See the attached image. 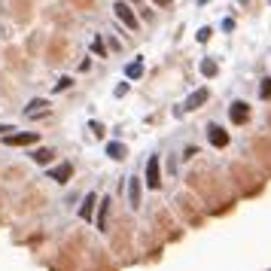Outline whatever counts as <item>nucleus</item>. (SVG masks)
Wrapping results in <instances>:
<instances>
[{
  "instance_id": "obj_1",
  "label": "nucleus",
  "mask_w": 271,
  "mask_h": 271,
  "mask_svg": "<svg viewBox=\"0 0 271 271\" xmlns=\"http://www.w3.org/2000/svg\"><path fill=\"white\" fill-rule=\"evenodd\" d=\"M113 12H116V18H119L128 31H137V15L131 12V6H128V3H122V0H119V3L113 6Z\"/></svg>"
},
{
  "instance_id": "obj_2",
  "label": "nucleus",
  "mask_w": 271,
  "mask_h": 271,
  "mask_svg": "<svg viewBox=\"0 0 271 271\" xmlns=\"http://www.w3.org/2000/svg\"><path fill=\"white\" fill-rule=\"evenodd\" d=\"M146 186H149V189H159V186H162V174H159V156H149V162H146Z\"/></svg>"
},
{
  "instance_id": "obj_3",
  "label": "nucleus",
  "mask_w": 271,
  "mask_h": 271,
  "mask_svg": "<svg viewBox=\"0 0 271 271\" xmlns=\"http://www.w3.org/2000/svg\"><path fill=\"white\" fill-rule=\"evenodd\" d=\"M229 119H232L235 125H244V122L250 119V107H247L244 101H235V104L229 107Z\"/></svg>"
},
{
  "instance_id": "obj_4",
  "label": "nucleus",
  "mask_w": 271,
  "mask_h": 271,
  "mask_svg": "<svg viewBox=\"0 0 271 271\" xmlns=\"http://www.w3.org/2000/svg\"><path fill=\"white\" fill-rule=\"evenodd\" d=\"M70 177H73V165L70 162H61V165L49 168V180H55V183H67Z\"/></svg>"
},
{
  "instance_id": "obj_5",
  "label": "nucleus",
  "mask_w": 271,
  "mask_h": 271,
  "mask_svg": "<svg viewBox=\"0 0 271 271\" xmlns=\"http://www.w3.org/2000/svg\"><path fill=\"white\" fill-rule=\"evenodd\" d=\"M6 146H31V143H37V134L34 131H21V134H6V140H3Z\"/></svg>"
},
{
  "instance_id": "obj_6",
  "label": "nucleus",
  "mask_w": 271,
  "mask_h": 271,
  "mask_svg": "<svg viewBox=\"0 0 271 271\" xmlns=\"http://www.w3.org/2000/svg\"><path fill=\"white\" fill-rule=\"evenodd\" d=\"M207 98H210V92H207V88H198V92H192V95L186 98L183 110H198L201 104H207Z\"/></svg>"
},
{
  "instance_id": "obj_7",
  "label": "nucleus",
  "mask_w": 271,
  "mask_h": 271,
  "mask_svg": "<svg viewBox=\"0 0 271 271\" xmlns=\"http://www.w3.org/2000/svg\"><path fill=\"white\" fill-rule=\"evenodd\" d=\"M207 137H210V143H214V146H220V149H223V146H229V131H226V128H220V125H210V128H207Z\"/></svg>"
},
{
  "instance_id": "obj_8",
  "label": "nucleus",
  "mask_w": 271,
  "mask_h": 271,
  "mask_svg": "<svg viewBox=\"0 0 271 271\" xmlns=\"http://www.w3.org/2000/svg\"><path fill=\"white\" fill-rule=\"evenodd\" d=\"M128 204L134 210L140 207V177H128Z\"/></svg>"
},
{
  "instance_id": "obj_9",
  "label": "nucleus",
  "mask_w": 271,
  "mask_h": 271,
  "mask_svg": "<svg viewBox=\"0 0 271 271\" xmlns=\"http://www.w3.org/2000/svg\"><path fill=\"white\" fill-rule=\"evenodd\" d=\"M46 107H49V104H46L43 98H34V101L24 107V113H27V116H46Z\"/></svg>"
},
{
  "instance_id": "obj_10",
  "label": "nucleus",
  "mask_w": 271,
  "mask_h": 271,
  "mask_svg": "<svg viewBox=\"0 0 271 271\" xmlns=\"http://www.w3.org/2000/svg\"><path fill=\"white\" fill-rule=\"evenodd\" d=\"M95 201H98V195H95V192H88V195L82 198V207H79V217H82V220H92V210H95Z\"/></svg>"
},
{
  "instance_id": "obj_11",
  "label": "nucleus",
  "mask_w": 271,
  "mask_h": 271,
  "mask_svg": "<svg viewBox=\"0 0 271 271\" xmlns=\"http://www.w3.org/2000/svg\"><path fill=\"white\" fill-rule=\"evenodd\" d=\"M140 73H143V58H134V61L125 67V76H128V79H137Z\"/></svg>"
},
{
  "instance_id": "obj_12",
  "label": "nucleus",
  "mask_w": 271,
  "mask_h": 271,
  "mask_svg": "<svg viewBox=\"0 0 271 271\" xmlns=\"http://www.w3.org/2000/svg\"><path fill=\"white\" fill-rule=\"evenodd\" d=\"M107 214H110V198H104V201H101V210H98V229H101V232L107 229Z\"/></svg>"
},
{
  "instance_id": "obj_13",
  "label": "nucleus",
  "mask_w": 271,
  "mask_h": 271,
  "mask_svg": "<svg viewBox=\"0 0 271 271\" xmlns=\"http://www.w3.org/2000/svg\"><path fill=\"white\" fill-rule=\"evenodd\" d=\"M107 156L110 159H125V146L119 140H113V143H107Z\"/></svg>"
},
{
  "instance_id": "obj_14",
  "label": "nucleus",
  "mask_w": 271,
  "mask_h": 271,
  "mask_svg": "<svg viewBox=\"0 0 271 271\" xmlns=\"http://www.w3.org/2000/svg\"><path fill=\"white\" fill-rule=\"evenodd\" d=\"M34 162H37V165H49V162H52V149H46V146H40V149L34 153Z\"/></svg>"
},
{
  "instance_id": "obj_15",
  "label": "nucleus",
  "mask_w": 271,
  "mask_h": 271,
  "mask_svg": "<svg viewBox=\"0 0 271 271\" xmlns=\"http://www.w3.org/2000/svg\"><path fill=\"white\" fill-rule=\"evenodd\" d=\"M217 70H220V67H217L214 58H204V61H201V73H204V76H217Z\"/></svg>"
},
{
  "instance_id": "obj_16",
  "label": "nucleus",
  "mask_w": 271,
  "mask_h": 271,
  "mask_svg": "<svg viewBox=\"0 0 271 271\" xmlns=\"http://www.w3.org/2000/svg\"><path fill=\"white\" fill-rule=\"evenodd\" d=\"M92 52H95L98 58H104V55H107V46H104V40H101V37H95V40H92Z\"/></svg>"
},
{
  "instance_id": "obj_17",
  "label": "nucleus",
  "mask_w": 271,
  "mask_h": 271,
  "mask_svg": "<svg viewBox=\"0 0 271 271\" xmlns=\"http://www.w3.org/2000/svg\"><path fill=\"white\" fill-rule=\"evenodd\" d=\"M210 34H214L210 27H201V31H198V43H207V40H210Z\"/></svg>"
},
{
  "instance_id": "obj_18",
  "label": "nucleus",
  "mask_w": 271,
  "mask_h": 271,
  "mask_svg": "<svg viewBox=\"0 0 271 271\" xmlns=\"http://www.w3.org/2000/svg\"><path fill=\"white\" fill-rule=\"evenodd\" d=\"M70 82H73L70 76H64V79H58V85H55V92H64V88H70Z\"/></svg>"
},
{
  "instance_id": "obj_19",
  "label": "nucleus",
  "mask_w": 271,
  "mask_h": 271,
  "mask_svg": "<svg viewBox=\"0 0 271 271\" xmlns=\"http://www.w3.org/2000/svg\"><path fill=\"white\" fill-rule=\"evenodd\" d=\"M262 98H271V79H262V88H259Z\"/></svg>"
},
{
  "instance_id": "obj_20",
  "label": "nucleus",
  "mask_w": 271,
  "mask_h": 271,
  "mask_svg": "<svg viewBox=\"0 0 271 271\" xmlns=\"http://www.w3.org/2000/svg\"><path fill=\"white\" fill-rule=\"evenodd\" d=\"M116 95H119V98L128 95V82H119V85H116Z\"/></svg>"
},
{
  "instance_id": "obj_21",
  "label": "nucleus",
  "mask_w": 271,
  "mask_h": 271,
  "mask_svg": "<svg viewBox=\"0 0 271 271\" xmlns=\"http://www.w3.org/2000/svg\"><path fill=\"white\" fill-rule=\"evenodd\" d=\"M92 131H95V134L101 137V134H104V125H101V122H92Z\"/></svg>"
},
{
  "instance_id": "obj_22",
  "label": "nucleus",
  "mask_w": 271,
  "mask_h": 271,
  "mask_svg": "<svg viewBox=\"0 0 271 271\" xmlns=\"http://www.w3.org/2000/svg\"><path fill=\"white\" fill-rule=\"evenodd\" d=\"M153 3H159V6H171L174 0H153Z\"/></svg>"
},
{
  "instance_id": "obj_23",
  "label": "nucleus",
  "mask_w": 271,
  "mask_h": 271,
  "mask_svg": "<svg viewBox=\"0 0 271 271\" xmlns=\"http://www.w3.org/2000/svg\"><path fill=\"white\" fill-rule=\"evenodd\" d=\"M0 131H12V125H0Z\"/></svg>"
}]
</instances>
